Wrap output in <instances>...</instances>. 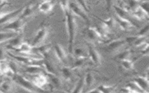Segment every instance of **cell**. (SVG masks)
<instances>
[{
	"label": "cell",
	"instance_id": "7",
	"mask_svg": "<svg viewBox=\"0 0 149 93\" xmlns=\"http://www.w3.org/2000/svg\"><path fill=\"white\" fill-rule=\"evenodd\" d=\"M126 43V40L124 38H118L117 40H113L107 46L106 51L109 52L118 51Z\"/></svg>",
	"mask_w": 149,
	"mask_h": 93
},
{
	"label": "cell",
	"instance_id": "2",
	"mask_svg": "<svg viewBox=\"0 0 149 93\" xmlns=\"http://www.w3.org/2000/svg\"><path fill=\"white\" fill-rule=\"evenodd\" d=\"M69 8L70 11L76 15H77L86 23L88 24L90 22L89 17L87 14V12L82 8L78 1H69Z\"/></svg>",
	"mask_w": 149,
	"mask_h": 93
},
{
	"label": "cell",
	"instance_id": "22",
	"mask_svg": "<svg viewBox=\"0 0 149 93\" xmlns=\"http://www.w3.org/2000/svg\"><path fill=\"white\" fill-rule=\"evenodd\" d=\"M121 63L122 65V66L126 69L127 70H130L133 68V63L132 62L128 59H122Z\"/></svg>",
	"mask_w": 149,
	"mask_h": 93
},
{
	"label": "cell",
	"instance_id": "27",
	"mask_svg": "<svg viewBox=\"0 0 149 93\" xmlns=\"http://www.w3.org/2000/svg\"><path fill=\"white\" fill-rule=\"evenodd\" d=\"M148 31V26L147 25L146 27H144L141 29L140 32H139V36H144L145 34L147 33Z\"/></svg>",
	"mask_w": 149,
	"mask_h": 93
},
{
	"label": "cell",
	"instance_id": "1",
	"mask_svg": "<svg viewBox=\"0 0 149 93\" xmlns=\"http://www.w3.org/2000/svg\"><path fill=\"white\" fill-rule=\"evenodd\" d=\"M66 18V29L68 34V50L72 52L73 51V46L74 44L77 24L74 17V15L70 11L69 8H67L63 10Z\"/></svg>",
	"mask_w": 149,
	"mask_h": 93
},
{
	"label": "cell",
	"instance_id": "20",
	"mask_svg": "<svg viewBox=\"0 0 149 93\" xmlns=\"http://www.w3.org/2000/svg\"><path fill=\"white\" fill-rule=\"evenodd\" d=\"M98 19H100L101 22H102L109 29H111V28H113L115 26L116 22L113 18L111 17L106 20H101L100 18Z\"/></svg>",
	"mask_w": 149,
	"mask_h": 93
},
{
	"label": "cell",
	"instance_id": "11",
	"mask_svg": "<svg viewBox=\"0 0 149 93\" xmlns=\"http://www.w3.org/2000/svg\"><path fill=\"white\" fill-rule=\"evenodd\" d=\"M36 4L33 3H31L27 5L26 6L23 8L22 12L19 17L20 19H23L27 17L30 16L31 15H32L34 13L36 9Z\"/></svg>",
	"mask_w": 149,
	"mask_h": 93
},
{
	"label": "cell",
	"instance_id": "26",
	"mask_svg": "<svg viewBox=\"0 0 149 93\" xmlns=\"http://www.w3.org/2000/svg\"><path fill=\"white\" fill-rule=\"evenodd\" d=\"M6 60V52L3 48H0V61Z\"/></svg>",
	"mask_w": 149,
	"mask_h": 93
},
{
	"label": "cell",
	"instance_id": "16",
	"mask_svg": "<svg viewBox=\"0 0 149 93\" xmlns=\"http://www.w3.org/2000/svg\"><path fill=\"white\" fill-rule=\"evenodd\" d=\"M132 15L136 18L139 19H143L146 17H147L148 15L146 13L140 6L139 5L137 7H136L134 9H133L131 11Z\"/></svg>",
	"mask_w": 149,
	"mask_h": 93
},
{
	"label": "cell",
	"instance_id": "29",
	"mask_svg": "<svg viewBox=\"0 0 149 93\" xmlns=\"http://www.w3.org/2000/svg\"><path fill=\"white\" fill-rule=\"evenodd\" d=\"M0 93H2V92H1V90H0Z\"/></svg>",
	"mask_w": 149,
	"mask_h": 93
},
{
	"label": "cell",
	"instance_id": "4",
	"mask_svg": "<svg viewBox=\"0 0 149 93\" xmlns=\"http://www.w3.org/2000/svg\"><path fill=\"white\" fill-rule=\"evenodd\" d=\"M24 25V22H23V19H20L19 17L17 19H15L11 22L6 23V24L3 27V29L9 30L19 34L23 30Z\"/></svg>",
	"mask_w": 149,
	"mask_h": 93
},
{
	"label": "cell",
	"instance_id": "12",
	"mask_svg": "<svg viewBox=\"0 0 149 93\" xmlns=\"http://www.w3.org/2000/svg\"><path fill=\"white\" fill-rule=\"evenodd\" d=\"M54 7V3L52 1H44L41 2L38 6V8L40 12L48 13L50 12Z\"/></svg>",
	"mask_w": 149,
	"mask_h": 93
},
{
	"label": "cell",
	"instance_id": "9",
	"mask_svg": "<svg viewBox=\"0 0 149 93\" xmlns=\"http://www.w3.org/2000/svg\"><path fill=\"white\" fill-rule=\"evenodd\" d=\"M114 19L115 22L119 24V26L123 30H128L135 27V25L133 23V22H130L129 20L120 17L117 15L115 16V17Z\"/></svg>",
	"mask_w": 149,
	"mask_h": 93
},
{
	"label": "cell",
	"instance_id": "25",
	"mask_svg": "<svg viewBox=\"0 0 149 93\" xmlns=\"http://www.w3.org/2000/svg\"><path fill=\"white\" fill-rule=\"evenodd\" d=\"M40 69L39 67L38 66H28L26 68V71L29 73H37L39 71H40Z\"/></svg>",
	"mask_w": 149,
	"mask_h": 93
},
{
	"label": "cell",
	"instance_id": "15",
	"mask_svg": "<svg viewBox=\"0 0 149 93\" xmlns=\"http://www.w3.org/2000/svg\"><path fill=\"white\" fill-rule=\"evenodd\" d=\"M54 48H55V53L57 56L58 57V58L60 60H61L62 62H65L66 61L67 56H66V53L65 51L62 46L59 44H55Z\"/></svg>",
	"mask_w": 149,
	"mask_h": 93
},
{
	"label": "cell",
	"instance_id": "8",
	"mask_svg": "<svg viewBox=\"0 0 149 93\" xmlns=\"http://www.w3.org/2000/svg\"><path fill=\"white\" fill-rule=\"evenodd\" d=\"M86 36L90 41H99L102 39L101 35L96 27H88L86 31Z\"/></svg>",
	"mask_w": 149,
	"mask_h": 93
},
{
	"label": "cell",
	"instance_id": "19",
	"mask_svg": "<svg viewBox=\"0 0 149 93\" xmlns=\"http://www.w3.org/2000/svg\"><path fill=\"white\" fill-rule=\"evenodd\" d=\"M136 84L140 87L141 90H147L148 88V81L146 78L139 77L136 78Z\"/></svg>",
	"mask_w": 149,
	"mask_h": 93
},
{
	"label": "cell",
	"instance_id": "23",
	"mask_svg": "<svg viewBox=\"0 0 149 93\" xmlns=\"http://www.w3.org/2000/svg\"><path fill=\"white\" fill-rule=\"evenodd\" d=\"M45 78L42 76H37L34 78V83L38 85L44 84L45 83Z\"/></svg>",
	"mask_w": 149,
	"mask_h": 93
},
{
	"label": "cell",
	"instance_id": "6",
	"mask_svg": "<svg viewBox=\"0 0 149 93\" xmlns=\"http://www.w3.org/2000/svg\"><path fill=\"white\" fill-rule=\"evenodd\" d=\"M13 80L18 84H19L20 86L22 87L27 89L31 91H34L35 88L34 86L33 85L32 83H30L28 80L25 78L24 77L18 74H15L13 75Z\"/></svg>",
	"mask_w": 149,
	"mask_h": 93
},
{
	"label": "cell",
	"instance_id": "5",
	"mask_svg": "<svg viewBox=\"0 0 149 93\" xmlns=\"http://www.w3.org/2000/svg\"><path fill=\"white\" fill-rule=\"evenodd\" d=\"M22 10L23 8H19L12 12H9L8 13H3L2 15H0V25L4 23L6 24L15 19V18L17 17L18 15H20Z\"/></svg>",
	"mask_w": 149,
	"mask_h": 93
},
{
	"label": "cell",
	"instance_id": "28",
	"mask_svg": "<svg viewBox=\"0 0 149 93\" xmlns=\"http://www.w3.org/2000/svg\"><path fill=\"white\" fill-rule=\"evenodd\" d=\"M87 93H102V92H101V91L100 89H95V90L89 91Z\"/></svg>",
	"mask_w": 149,
	"mask_h": 93
},
{
	"label": "cell",
	"instance_id": "13",
	"mask_svg": "<svg viewBox=\"0 0 149 93\" xmlns=\"http://www.w3.org/2000/svg\"><path fill=\"white\" fill-rule=\"evenodd\" d=\"M13 88L12 81L9 78L3 79L0 83V90L2 93H9Z\"/></svg>",
	"mask_w": 149,
	"mask_h": 93
},
{
	"label": "cell",
	"instance_id": "18",
	"mask_svg": "<svg viewBox=\"0 0 149 93\" xmlns=\"http://www.w3.org/2000/svg\"><path fill=\"white\" fill-rule=\"evenodd\" d=\"M9 71H11L9 69V63L7 62V60H5L0 61V73L2 74H5L8 73Z\"/></svg>",
	"mask_w": 149,
	"mask_h": 93
},
{
	"label": "cell",
	"instance_id": "10",
	"mask_svg": "<svg viewBox=\"0 0 149 93\" xmlns=\"http://www.w3.org/2000/svg\"><path fill=\"white\" fill-rule=\"evenodd\" d=\"M88 52L91 60L95 64L100 62V55L97 49L90 43L88 44Z\"/></svg>",
	"mask_w": 149,
	"mask_h": 93
},
{
	"label": "cell",
	"instance_id": "14",
	"mask_svg": "<svg viewBox=\"0 0 149 93\" xmlns=\"http://www.w3.org/2000/svg\"><path fill=\"white\" fill-rule=\"evenodd\" d=\"M17 35H18V33L12 31L0 32V43L10 40Z\"/></svg>",
	"mask_w": 149,
	"mask_h": 93
},
{
	"label": "cell",
	"instance_id": "3",
	"mask_svg": "<svg viewBox=\"0 0 149 93\" xmlns=\"http://www.w3.org/2000/svg\"><path fill=\"white\" fill-rule=\"evenodd\" d=\"M48 34V29L45 26H42L37 31L32 41L31 46L33 48L38 47L41 45L42 43L47 38Z\"/></svg>",
	"mask_w": 149,
	"mask_h": 93
},
{
	"label": "cell",
	"instance_id": "17",
	"mask_svg": "<svg viewBox=\"0 0 149 93\" xmlns=\"http://www.w3.org/2000/svg\"><path fill=\"white\" fill-rule=\"evenodd\" d=\"M15 49L23 53H29L33 50V47L30 44L23 42Z\"/></svg>",
	"mask_w": 149,
	"mask_h": 93
},
{
	"label": "cell",
	"instance_id": "21",
	"mask_svg": "<svg viewBox=\"0 0 149 93\" xmlns=\"http://www.w3.org/2000/svg\"><path fill=\"white\" fill-rule=\"evenodd\" d=\"M84 80L81 78L77 84L76 87L74 88L73 91V93H81L83 89L84 88Z\"/></svg>",
	"mask_w": 149,
	"mask_h": 93
},
{
	"label": "cell",
	"instance_id": "24",
	"mask_svg": "<svg viewBox=\"0 0 149 93\" xmlns=\"http://www.w3.org/2000/svg\"><path fill=\"white\" fill-rule=\"evenodd\" d=\"M93 81H94V78L93 76L91 75V74L88 73L86 77L85 80L84 79V84H86L87 86H90L93 84Z\"/></svg>",
	"mask_w": 149,
	"mask_h": 93
}]
</instances>
